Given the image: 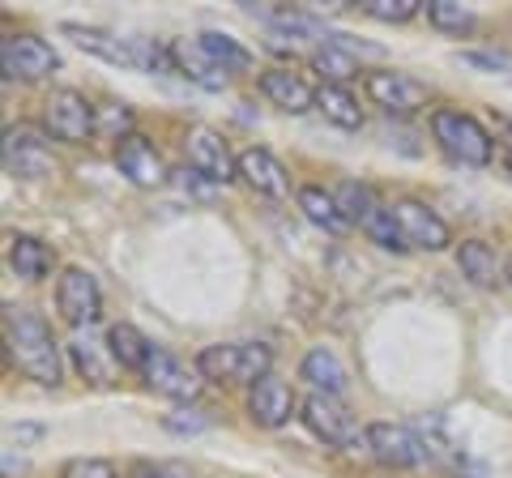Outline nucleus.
Segmentation results:
<instances>
[{"label": "nucleus", "instance_id": "obj_1", "mask_svg": "<svg viewBox=\"0 0 512 478\" xmlns=\"http://www.w3.org/2000/svg\"><path fill=\"white\" fill-rule=\"evenodd\" d=\"M5 350H9V363L26 380H35L43 389L64 385V350L56 342L52 325L35 308H26V304L5 308Z\"/></svg>", "mask_w": 512, "mask_h": 478}, {"label": "nucleus", "instance_id": "obj_2", "mask_svg": "<svg viewBox=\"0 0 512 478\" xmlns=\"http://www.w3.org/2000/svg\"><path fill=\"white\" fill-rule=\"evenodd\" d=\"M64 39H73V47H82L86 56H99L107 65L133 69V73H171V47L137 35H116L103 26H82V22H64Z\"/></svg>", "mask_w": 512, "mask_h": 478}, {"label": "nucleus", "instance_id": "obj_3", "mask_svg": "<svg viewBox=\"0 0 512 478\" xmlns=\"http://www.w3.org/2000/svg\"><path fill=\"white\" fill-rule=\"evenodd\" d=\"M192 368L201 372V380L210 385H256L261 376H269L274 368V350L265 342H214L197 350V363Z\"/></svg>", "mask_w": 512, "mask_h": 478}, {"label": "nucleus", "instance_id": "obj_4", "mask_svg": "<svg viewBox=\"0 0 512 478\" xmlns=\"http://www.w3.org/2000/svg\"><path fill=\"white\" fill-rule=\"evenodd\" d=\"M431 137H436V146L453 158V163H461V167H487L495 158L491 133L470 116V111H461V107L431 111Z\"/></svg>", "mask_w": 512, "mask_h": 478}, {"label": "nucleus", "instance_id": "obj_5", "mask_svg": "<svg viewBox=\"0 0 512 478\" xmlns=\"http://www.w3.org/2000/svg\"><path fill=\"white\" fill-rule=\"evenodd\" d=\"M303 427L329 449H346V453H367V427H359V419L350 414V406L342 397H325V393H308L299 406Z\"/></svg>", "mask_w": 512, "mask_h": 478}, {"label": "nucleus", "instance_id": "obj_6", "mask_svg": "<svg viewBox=\"0 0 512 478\" xmlns=\"http://www.w3.org/2000/svg\"><path fill=\"white\" fill-rule=\"evenodd\" d=\"M43 133L64 146H86L99 133V107L77 90H52L43 103Z\"/></svg>", "mask_w": 512, "mask_h": 478}, {"label": "nucleus", "instance_id": "obj_7", "mask_svg": "<svg viewBox=\"0 0 512 478\" xmlns=\"http://www.w3.org/2000/svg\"><path fill=\"white\" fill-rule=\"evenodd\" d=\"M0 69H5V82H43V77L60 69V56L47 39L26 35V30H9L0 39Z\"/></svg>", "mask_w": 512, "mask_h": 478}, {"label": "nucleus", "instance_id": "obj_8", "mask_svg": "<svg viewBox=\"0 0 512 478\" xmlns=\"http://www.w3.org/2000/svg\"><path fill=\"white\" fill-rule=\"evenodd\" d=\"M56 312L64 325L73 329H94L103 316V291H99V278L82 265H69L64 274L56 278Z\"/></svg>", "mask_w": 512, "mask_h": 478}, {"label": "nucleus", "instance_id": "obj_9", "mask_svg": "<svg viewBox=\"0 0 512 478\" xmlns=\"http://www.w3.org/2000/svg\"><path fill=\"white\" fill-rule=\"evenodd\" d=\"M367 453L389 470H423L431 461L427 440L402 423H367Z\"/></svg>", "mask_w": 512, "mask_h": 478}, {"label": "nucleus", "instance_id": "obj_10", "mask_svg": "<svg viewBox=\"0 0 512 478\" xmlns=\"http://www.w3.org/2000/svg\"><path fill=\"white\" fill-rule=\"evenodd\" d=\"M363 94L372 99L384 116H414L427 107V86L419 77H410L402 69H376L363 77Z\"/></svg>", "mask_w": 512, "mask_h": 478}, {"label": "nucleus", "instance_id": "obj_11", "mask_svg": "<svg viewBox=\"0 0 512 478\" xmlns=\"http://www.w3.org/2000/svg\"><path fill=\"white\" fill-rule=\"evenodd\" d=\"M141 380H146L154 393L171 397V402H197L201 389H205L201 372L188 368V363L180 355H171L167 346H150V359H146V368H141Z\"/></svg>", "mask_w": 512, "mask_h": 478}, {"label": "nucleus", "instance_id": "obj_12", "mask_svg": "<svg viewBox=\"0 0 512 478\" xmlns=\"http://www.w3.org/2000/svg\"><path fill=\"white\" fill-rule=\"evenodd\" d=\"M47 141L52 137H47L43 129H26V124L5 129V146H0V154H5V171L13 175V180H43V175L56 171Z\"/></svg>", "mask_w": 512, "mask_h": 478}, {"label": "nucleus", "instance_id": "obj_13", "mask_svg": "<svg viewBox=\"0 0 512 478\" xmlns=\"http://www.w3.org/2000/svg\"><path fill=\"white\" fill-rule=\"evenodd\" d=\"M299 397H295V389L286 385L282 376H261L256 385L248 389V419L256 423V427H265V432H278V427H286L299 414Z\"/></svg>", "mask_w": 512, "mask_h": 478}, {"label": "nucleus", "instance_id": "obj_14", "mask_svg": "<svg viewBox=\"0 0 512 478\" xmlns=\"http://www.w3.org/2000/svg\"><path fill=\"white\" fill-rule=\"evenodd\" d=\"M184 150H188V167L197 171V175H205L214 188L239 180V154L227 150L222 133H214V129H192L188 141H184Z\"/></svg>", "mask_w": 512, "mask_h": 478}, {"label": "nucleus", "instance_id": "obj_15", "mask_svg": "<svg viewBox=\"0 0 512 478\" xmlns=\"http://www.w3.org/2000/svg\"><path fill=\"white\" fill-rule=\"evenodd\" d=\"M393 214H397V222H402L410 248H419V252H444L448 244H453V231H448V222L436 210H431V205L406 197V201H393Z\"/></svg>", "mask_w": 512, "mask_h": 478}, {"label": "nucleus", "instance_id": "obj_16", "mask_svg": "<svg viewBox=\"0 0 512 478\" xmlns=\"http://www.w3.org/2000/svg\"><path fill=\"white\" fill-rule=\"evenodd\" d=\"M239 180H244L256 197L265 201H286L291 197V171L282 167L278 154H269L265 146H248L239 154Z\"/></svg>", "mask_w": 512, "mask_h": 478}, {"label": "nucleus", "instance_id": "obj_17", "mask_svg": "<svg viewBox=\"0 0 512 478\" xmlns=\"http://www.w3.org/2000/svg\"><path fill=\"white\" fill-rule=\"evenodd\" d=\"M116 167H120V175L133 188H163L167 175H171L167 163H163V154L154 150V141L141 137V133L124 137L116 146Z\"/></svg>", "mask_w": 512, "mask_h": 478}, {"label": "nucleus", "instance_id": "obj_18", "mask_svg": "<svg viewBox=\"0 0 512 478\" xmlns=\"http://www.w3.org/2000/svg\"><path fill=\"white\" fill-rule=\"evenodd\" d=\"M261 94L269 103H274L278 111H286V116H303V111L316 107V86L303 77L299 69L291 65H274L261 73Z\"/></svg>", "mask_w": 512, "mask_h": 478}, {"label": "nucleus", "instance_id": "obj_19", "mask_svg": "<svg viewBox=\"0 0 512 478\" xmlns=\"http://www.w3.org/2000/svg\"><path fill=\"white\" fill-rule=\"evenodd\" d=\"M69 359H73V368L82 372L94 389H107V385H116V355H111V346L99 342L90 329H73V338H69Z\"/></svg>", "mask_w": 512, "mask_h": 478}, {"label": "nucleus", "instance_id": "obj_20", "mask_svg": "<svg viewBox=\"0 0 512 478\" xmlns=\"http://www.w3.org/2000/svg\"><path fill=\"white\" fill-rule=\"evenodd\" d=\"M167 47H171V73L188 77L192 86H201V90H210V94H218L222 86H227V73H222L214 60L201 52L197 39H175Z\"/></svg>", "mask_w": 512, "mask_h": 478}, {"label": "nucleus", "instance_id": "obj_21", "mask_svg": "<svg viewBox=\"0 0 512 478\" xmlns=\"http://www.w3.org/2000/svg\"><path fill=\"white\" fill-rule=\"evenodd\" d=\"M299 380H308L312 393H325V397H342L350 385V372L346 363L338 359V350L329 346H312L308 355L299 359Z\"/></svg>", "mask_w": 512, "mask_h": 478}, {"label": "nucleus", "instance_id": "obj_22", "mask_svg": "<svg viewBox=\"0 0 512 478\" xmlns=\"http://www.w3.org/2000/svg\"><path fill=\"white\" fill-rule=\"evenodd\" d=\"M504 257L495 252L487 239H461V248H457V269H461V278H470L474 286H483V291H495L504 278Z\"/></svg>", "mask_w": 512, "mask_h": 478}, {"label": "nucleus", "instance_id": "obj_23", "mask_svg": "<svg viewBox=\"0 0 512 478\" xmlns=\"http://www.w3.org/2000/svg\"><path fill=\"white\" fill-rule=\"evenodd\" d=\"M9 269L18 274L22 282H43L47 274H52V265H56V252L43 244L39 235H9Z\"/></svg>", "mask_w": 512, "mask_h": 478}, {"label": "nucleus", "instance_id": "obj_24", "mask_svg": "<svg viewBox=\"0 0 512 478\" xmlns=\"http://www.w3.org/2000/svg\"><path fill=\"white\" fill-rule=\"evenodd\" d=\"M295 201H299L303 218H308L312 227H320L325 235H346L350 231V218L342 214V205H338V197H333L329 188L303 184V188H295Z\"/></svg>", "mask_w": 512, "mask_h": 478}, {"label": "nucleus", "instance_id": "obj_25", "mask_svg": "<svg viewBox=\"0 0 512 478\" xmlns=\"http://www.w3.org/2000/svg\"><path fill=\"white\" fill-rule=\"evenodd\" d=\"M316 111L329 124H338V129H363V107H359L355 94H350V86L320 82L316 86Z\"/></svg>", "mask_w": 512, "mask_h": 478}, {"label": "nucleus", "instance_id": "obj_26", "mask_svg": "<svg viewBox=\"0 0 512 478\" xmlns=\"http://www.w3.org/2000/svg\"><path fill=\"white\" fill-rule=\"evenodd\" d=\"M197 43H201V52L214 60V65L227 73V77H235V73H248L256 60H252V52L244 43H239L235 35H227V30H205V35H197Z\"/></svg>", "mask_w": 512, "mask_h": 478}, {"label": "nucleus", "instance_id": "obj_27", "mask_svg": "<svg viewBox=\"0 0 512 478\" xmlns=\"http://www.w3.org/2000/svg\"><path fill=\"white\" fill-rule=\"evenodd\" d=\"M107 346H111V355H116V363L124 372H137L141 376V368H146V359H150V338L141 333L137 325H128V321H116L107 329Z\"/></svg>", "mask_w": 512, "mask_h": 478}, {"label": "nucleus", "instance_id": "obj_28", "mask_svg": "<svg viewBox=\"0 0 512 478\" xmlns=\"http://www.w3.org/2000/svg\"><path fill=\"white\" fill-rule=\"evenodd\" d=\"M252 13L261 22H269L274 30H282V35H291V39H325L329 43V30L312 9H256L252 5Z\"/></svg>", "mask_w": 512, "mask_h": 478}, {"label": "nucleus", "instance_id": "obj_29", "mask_svg": "<svg viewBox=\"0 0 512 478\" xmlns=\"http://www.w3.org/2000/svg\"><path fill=\"white\" fill-rule=\"evenodd\" d=\"M312 69L325 77V82H333V86H350V82H355V77L363 73L359 60H355V52H346V47H338V43L316 47V52H312Z\"/></svg>", "mask_w": 512, "mask_h": 478}, {"label": "nucleus", "instance_id": "obj_30", "mask_svg": "<svg viewBox=\"0 0 512 478\" xmlns=\"http://www.w3.org/2000/svg\"><path fill=\"white\" fill-rule=\"evenodd\" d=\"M423 13H427V22L440 30V35H470V30L478 26L474 18V9L470 5H461V0H423Z\"/></svg>", "mask_w": 512, "mask_h": 478}, {"label": "nucleus", "instance_id": "obj_31", "mask_svg": "<svg viewBox=\"0 0 512 478\" xmlns=\"http://www.w3.org/2000/svg\"><path fill=\"white\" fill-rule=\"evenodd\" d=\"M333 197H338L342 214L350 218V227H363V222L384 205V201L376 197V188H372V184H363V180H342L338 188H333Z\"/></svg>", "mask_w": 512, "mask_h": 478}, {"label": "nucleus", "instance_id": "obj_32", "mask_svg": "<svg viewBox=\"0 0 512 478\" xmlns=\"http://www.w3.org/2000/svg\"><path fill=\"white\" fill-rule=\"evenodd\" d=\"M363 235L372 239L376 248H384V252H410V244H406V231H402V222H397V214H393V205H380V210L363 222Z\"/></svg>", "mask_w": 512, "mask_h": 478}, {"label": "nucleus", "instance_id": "obj_33", "mask_svg": "<svg viewBox=\"0 0 512 478\" xmlns=\"http://www.w3.org/2000/svg\"><path fill=\"white\" fill-rule=\"evenodd\" d=\"M423 0H363V13L384 26H406L410 18H419Z\"/></svg>", "mask_w": 512, "mask_h": 478}, {"label": "nucleus", "instance_id": "obj_34", "mask_svg": "<svg viewBox=\"0 0 512 478\" xmlns=\"http://www.w3.org/2000/svg\"><path fill=\"white\" fill-rule=\"evenodd\" d=\"M99 137H107V141H120L124 137H133V107L128 103H107V107H99Z\"/></svg>", "mask_w": 512, "mask_h": 478}, {"label": "nucleus", "instance_id": "obj_35", "mask_svg": "<svg viewBox=\"0 0 512 478\" xmlns=\"http://www.w3.org/2000/svg\"><path fill=\"white\" fill-rule=\"evenodd\" d=\"M60 478H120V470L107 457H73V461H64Z\"/></svg>", "mask_w": 512, "mask_h": 478}, {"label": "nucleus", "instance_id": "obj_36", "mask_svg": "<svg viewBox=\"0 0 512 478\" xmlns=\"http://www.w3.org/2000/svg\"><path fill=\"white\" fill-rule=\"evenodd\" d=\"M461 60L474 69H487V73H512V65L504 56H495V52H461Z\"/></svg>", "mask_w": 512, "mask_h": 478}, {"label": "nucleus", "instance_id": "obj_37", "mask_svg": "<svg viewBox=\"0 0 512 478\" xmlns=\"http://www.w3.org/2000/svg\"><path fill=\"white\" fill-rule=\"evenodd\" d=\"M167 427H171V432H201V419H188V410H175L171 414V419H167Z\"/></svg>", "mask_w": 512, "mask_h": 478}, {"label": "nucleus", "instance_id": "obj_38", "mask_svg": "<svg viewBox=\"0 0 512 478\" xmlns=\"http://www.w3.org/2000/svg\"><path fill=\"white\" fill-rule=\"evenodd\" d=\"M133 478H175V474H167V470H150V466H141Z\"/></svg>", "mask_w": 512, "mask_h": 478}, {"label": "nucleus", "instance_id": "obj_39", "mask_svg": "<svg viewBox=\"0 0 512 478\" xmlns=\"http://www.w3.org/2000/svg\"><path fill=\"white\" fill-rule=\"evenodd\" d=\"M504 278H508V286H512V257H508V265H504Z\"/></svg>", "mask_w": 512, "mask_h": 478}, {"label": "nucleus", "instance_id": "obj_40", "mask_svg": "<svg viewBox=\"0 0 512 478\" xmlns=\"http://www.w3.org/2000/svg\"><path fill=\"white\" fill-rule=\"evenodd\" d=\"M508 171H512V158H508Z\"/></svg>", "mask_w": 512, "mask_h": 478}]
</instances>
